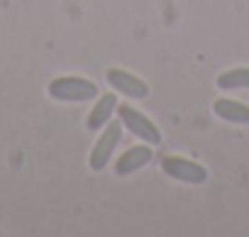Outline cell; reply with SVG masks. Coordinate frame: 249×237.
Returning a JSON list of instances; mask_svg holds the SVG:
<instances>
[{
	"mask_svg": "<svg viewBox=\"0 0 249 237\" xmlns=\"http://www.w3.org/2000/svg\"><path fill=\"white\" fill-rule=\"evenodd\" d=\"M49 95L61 103H86L98 98V86L81 76H59L49 83Z\"/></svg>",
	"mask_w": 249,
	"mask_h": 237,
	"instance_id": "6da1fadb",
	"label": "cell"
},
{
	"mask_svg": "<svg viewBox=\"0 0 249 237\" xmlns=\"http://www.w3.org/2000/svg\"><path fill=\"white\" fill-rule=\"evenodd\" d=\"M217 88H222V91H249V69L239 66V69H230V71L220 73Z\"/></svg>",
	"mask_w": 249,
	"mask_h": 237,
	"instance_id": "9c48e42d",
	"label": "cell"
},
{
	"mask_svg": "<svg viewBox=\"0 0 249 237\" xmlns=\"http://www.w3.org/2000/svg\"><path fill=\"white\" fill-rule=\"evenodd\" d=\"M107 83H110L117 93L127 95V98H132V100H144V98H149V93H152V88H149L142 78H137V76H132V73H127V71H122V69H110V71H107Z\"/></svg>",
	"mask_w": 249,
	"mask_h": 237,
	"instance_id": "5b68a950",
	"label": "cell"
},
{
	"mask_svg": "<svg viewBox=\"0 0 249 237\" xmlns=\"http://www.w3.org/2000/svg\"><path fill=\"white\" fill-rule=\"evenodd\" d=\"M120 137H122V123H112V125L105 128V132L98 137V142H95V147L90 152V159H88V166L93 171H103L107 166V162H110Z\"/></svg>",
	"mask_w": 249,
	"mask_h": 237,
	"instance_id": "277c9868",
	"label": "cell"
},
{
	"mask_svg": "<svg viewBox=\"0 0 249 237\" xmlns=\"http://www.w3.org/2000/svg\"><path fill=\"white\" fill-rule=\"evenodd\" d=\"M117 105H120V103H117L115 93H105V95H100V98L95 100L93 110H90L88 117H86V128H88L90 132L105 128V125L110 123L112 112H117Z\"/></svg>",
	"mask_w": 249,
	"mask_h": 237,
	"instance_id": "52a82bcc",
	"label": "cell"
},
{
	"mask_svg": "<svg viewBox=\"0 0 249 237\" xmlns=\"http://www.w3.org/2000/svg\"><path fill=\"white\" fill-rule=\"evenodd\" d=\"M117 117H120L122 128H127V130H130L135 137H140L142 142H147V145H152V147H157V145L161 142L159 128L149 120L144 112L135 110L132 105H117Z\"/></svg>",
	"mask_w": 249,
	"mask_h": 237,
	"instance_id": "7a4b0ae2",
	"label": "cell"
},
{
	"mask_svg": "<svg viewBox=\"0 0 249 237\" xmlns=\"http://www.w3.org/2000/svg\"><path fill=\"white\" fill-rule=\"evenodd\" d=\"M215 115L225 123H237V125H249V108L244 103L230 100V98H217L213 105Z\"/></svg>",
	"mask_w": 249,
	"mask_h": 237,
	"instance_id": "ba28073f",
	"label": "cell"
},
{
	"mask_svg": "<svg viewBox=\"0 0 249 237\" xmlns=\"http://www.w3.org/2000/svg\"><path fill=\"white\" fill-rule=\"evenodd\" d=\"M161 169L166 176L181 181V183H191V186H200L208 181V169L198 162H191L186 157H164L161 159Z\"/></svg>",
	"mask_w": 249,
	"mask_h": 237,
	"instance_id": "3957f363",
	"label": "cell"
},
{
	"mask_svg": "<svg viewBox=\"0 0 249 237\" xmlns=\"http://www.w3.org/2000/svg\"><path fill=\"white\" fill-rule=\"evenodd\" d=\"M152 159H154L152 145H135L115 162V174L117 176H130V174L140 171L142 166H147Z\"/></svg>",
	"mask_w": 249,
	"mask_h": 237,
	"instance_id": "8992f818",
	"label": "cell"
}]
</instances>
